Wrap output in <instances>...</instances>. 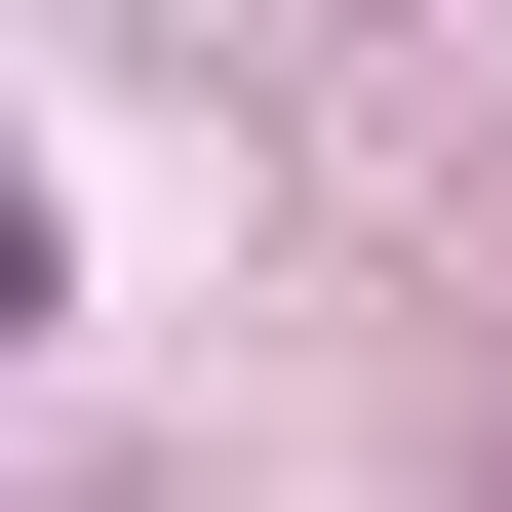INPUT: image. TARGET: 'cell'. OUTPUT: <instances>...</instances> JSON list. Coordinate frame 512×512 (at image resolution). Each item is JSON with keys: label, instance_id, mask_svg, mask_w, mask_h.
Returning a JSON list of instances; mask_svg holds the SVG:
<instances>
[{"label": "cell", "instance_id": "cell-1", "mask_svg": "<svg viewBox=\"0 0 512 512\" xmlns=\"http://www.w3.org/2000/svg\"><path fill=\"white\" fill-rule=\"evenodd\" d=\"M0 316H40V158H0Z\"/></svg>", "mask_w": 512, "mask_h": 512}]
</instances>
